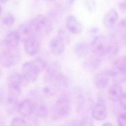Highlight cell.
<instances>
[{
  "mask_svg": "<svg viewBox=\"0 0 126 126\" xmlns=\"http://www.w3.org/2000/svg\"><path fill=\"white\" fill-rule=\"evenodd\" d=\"M44 80L47 83L63 87L67 85V80L62 73L61 65L57 62H54L47 65Z\"/></svg>",
  "mask_w": 126,
  "mask_h": 126,
  "instance_id": "1",
  "label": "cell"
},
{
  "mask_svg": "<svg viewBox=\"0 0 126 126\" xmlns=\"http://www.w3.org/2000/svg\"><path fill=\"white\" fill-rule=\"evenodd\" d=\"M32 20L35 27L37 35H47L52 31V22L48 16L39 14Z\"/></svg>",
  "mask_w": 126,
  "mask_h": 126,
  "instance_id": "2",
  "label": "cell"
},
{
  "mask_svg": "<svg viewBox=\"0 0 126 126\" xmlns=\"http://www.w3.org/2000/svg\"><path fill=\"white\" fill-rule=\"evenodd\" d=\"M68 37L65 31L61 30L56 36L50 41L49 48L51 52L56 56H60L63 53L65 49V42L68 40Z\"/></svg>",
  "mask_w": 126,
  "mask_h": 126,
  "instance_id": "3",
  "label": "cell"
},
{
  "mask_svg": "<svg viewBox=\"0 0 126 126\" xmlns=\"http://www.w3.org/2000/svg\"><path fill=\"white\" fill-rule=\"evenodd\" d=\"M108 39L103 35H97L91 43V49L93 55L99 57L108 54Z\"/></svg>",
  "mask_w": 126,
  "mask_h": 126,
  "instance_id": "4",
  "label": "cell"
},
{
  "mask_svg": "<svg viewBox=\"0 0 126 126\" xmlns=\"http://www.w3.org/2000/svg\"><path fill=\"white\" fill-rule=\"evenodd\" d=\"M70 110V102L67 96H62L57 100L54 107V114L56 118L62 119L68 117Z\"/></svg>",
  "mask_w": 126,
  "mask_h": 126,
  "instance_id": "5",
  "label": "cell"
},
{
  "mask_svg": "<svg viewBox=\"0 0 126 126\" xmlns=\"http://www.w3.org/2000/svg\"><path fill=\"white\" fill-rule=\"evenodd\" d=\"M20 53L16 49H5L0 52V64L10 67L16 64L20 59Z\"/></svg>",
  "mask_w": 126,
  "mask_h": 126,
  "instance_id": "6",
  "label": "cell"
},
{
  "mask_svg": "<svg viewBox=\"0 0 126 126\" xmlns=\"http://www.w3.org/2000/svg\"><path fill=\"white\" fill-rule=\"evenodd\" d=\"M39 72L31 61L25 62L22 67V75L25 83H32L36 80Z\"/></svg>",
  "mask_w": 126,
  "mask_h": 126,
  "instance_id": "7",
  "label": "cell"
},
{
  "mask_svg": "<svg viewBox=\"0 0 126 126\" xmlns=\"http://www.w3.org/2000/svg\"><path fill=\"white\" fill-rule=\"evenodd\" d=\"M92 115L94 119L97 121H103L107 116V109L104 100L100 98L93 105Z\"/></svg>",
  "mask_w": 126,
  "mask_h": 126,
  "instance_id": "8",
  "label": "cell"
},
{
  "mask_svg": "<svg viewBox=\"0 0 126 126\" xmlns=\"http://www.w3.org/2000/svg\"><path fill=\"white\" fill-rule=\"evenodd\" d=\"M17 32L21 40L23 42L32 36L37 35L35 28L32 19L21 24L19 26Z\"/></svg>",
  "mask_w": 126,
  "mask_h": 126,
  "instance_id": "9",
  "label": "cell"
},
{
  "mask_svg": "<svg viewBox=\"0 0 126 126\" xmlns=\"http://www.w3.org/2000/svg\"><path fill=\"white\" fill-rule=\"evenodd\" d=\"M24 43L25 51L28 55L34 56L38 53L40 44L35 36H32L25 40Z\"/></svg>",
  "mask_w": 126,
  "mask_h": 126,
  "instance_id": "10",
  "label": "cell"
},
{
  "mask_svg": "<svg viewBox=\"0 0 126 126\" xmlns=\"http://www.w3.org/2000/svg\"><path fill=\"white\" fill-rule=\"evenodd\" d=\"M34 106V102L29 99H26L17 104L16 109L21 115L28 117L33 114Z\"/></svg>",
  "mask_w": 126,
  "mask_h": 126,
  "instance_id": "11",
  "label": "cell"
},
{
  "mask_svg": "<svg viewBox=\"0 0 126 126\" xmlns=\"http://www.w3.org/2000/svg\"><path fill=\"white\" fill-rule=\"evenodd\" d=\"M20 41V37L17 31H12L6 34L3 40V45L7 48L16 49L19 46Z\"/></svg>",
  "mask_w": 126,
  "mask_h": 126,
  "instance_id": "12",
  "label": "cell"
},
{
  "mask_svg": "<svg viewBox=\"0 0 126 126\" xmlns=\"http://www.w3.org/2000/svg\"><path fill=\"white\" fill-rule=\"evenodd\" d=\"M66 27L69 32L74 34H79L82 31V24L73 15H70L67 18Z\"/></svg>",
  "mask_w": 126,
  "mask_h": 126,
  "instance_id": "13",
  "label": "cell"
},
{
  "mask_svg": "<svg viewBox=\"0 0 126 126\" xmlns=\"http://www.w3.org/2000/svg\"><path fill=\"white\" fill-rule=\"evenodd\" d=\"M109 78L107 71L96 74L94 78V83L96 88L99 90L105 89L109 84Z\"/></svg>",
  "mask_w": 126,
  "mask_h": 126,
  "instance_id": "14",
  "label": "cell"
},
{
  "mask_svg": "<svg viewBox=\"0 0 126 126\" xmlns=\"http://www.w3.org/2000/svg\"><path fill=\"white\" fill-rule=\"evenodd\" d=\"M119 19V14L114 8L109 10L105 14L103 22L104 26L107 29H111L114 27Z\"/></svg>",
  "mask_w": 126,
  "mask_h": 126,
  "instance_id": "15",
  "label": "cell"
},
{
  "mask_svg": "<svg viewBox=\"0 0 126 126\" xmlns=\"http://www.w3.org/2000/svg\"><path fill=\"white\" fill-rule=\"evenodd\" d=\"M123 90L120 84L114 83L109 88L108 97L112 102H116L119 100L123 94Z\"/></svg>",
  "mask_w": 126,
  "mask_h": 126,
  "instance_id": "16",
  "label": "cell"
},
{
  "mask_svg": "<svg viewBox=\"0 0 126 126\" xmlns=\"http://www.w3.org/2000/svg\"><path fill=\"white\" fill-rule=\"evenodd\" d=\"M74 49V52L77 56L84 57L88 54L90 46L87 42L81 40L75 44Z\"/></svg>",
  "mask_w": 126,
  "mask_h": 126,
  "instance_id": "17",
  "label": "cell"
},
{
  "mask_svg": "<svg viewBox=\"0 0 126 126\" xmlns=\"http://www.w3.org/2000/svg\"><path fill=\"white\" fill-rule=\"evenodd\" d=\"M33 114L40 118H46L48 114V109L47 105L40 101L34 102Z\"/></svg>",
  "mask_w": 126,
  "mask_h": 126,
  "instance_id": "18",
  "label": "cell"
},
{
  "mask_svg": "<svg viewBox=\"0 0 126 126\" xmlns=\"http://www.w3.org/2000/svg\"><path fill=\"white\" fill-rule=\"evenodd\" d=\"M99 57L94 55L93 56L88 58L84 63V66L85 68L90 71H93L99 67L101 60Z\"/></svg>",
  "mask_w": 126,
  "mask_h": 126,
  "instance_id": "19",
  "label": "cell"
},
{
  "mask_svg": "<svg viewBox=\"0 0 126 126\" xmlns=\"http://www.w3.org/2000/svg\"><path fill=\"white\" fill-rule=\"evenodd\" d=\"M25 83L21 73L15 72L11 73L8 78V85L22 87Z\"/></svg>",
  "mask_w": 126,
  "mask_h": 126,
  "instance_id": "20",
  "label": "cell"
},
{
  "mask_svg": "<svg viewBox=\"0 0 126 126\" xmlns=\"http://www.w3.org/2000/svg\"><path fill=\"white\" fill-rule=\"evenodd\" d=\"M109 77H111L115 83L120 84L124 82L126 79V75L120 72L114 67L107 71Z\"/></svg>",
  "mask_w": 126,
  "mask_h": 126,
  "instance_id": "21",
  "label": "cell"
},
{
  "mask_svg": "<svg viewBox=\"0 0 126 126\" xmlns=\"http://www.w3.org/2000/svg\"><path fill=\"white\" fill-rule=\"evenodd\" d=\"M116 31L121 41L123 43L126 44V18L122 19L118 23Z\"/></svg>",
  "mask_w": 126,
  "mask_h": 126,
  "instance_id": "22",
  "label": "cell"
},
{
  "mask_svg": "<svg viewBox=\"0 0 126 126\" xmlns=\"http://www.w3.org/2000/svg\"><path fill=\"white\" fill-rule=\"evenodd\" d=\"M109 48L108 54L115 56L118 54L119 50V46L118 40L114 35L111 36L108 39Z\"/></svg>",
  "mask_w": 126,
  "mask_h": 126,
  "instance_id": "23",
  "label": "cell"
},
{
  "mask_svg": "<svg viewBox=\"0 0 126 126\" xmlns=\"http://www.w3.org/2000/svg\"><path fill=\"white\" fill-rule=\"evenodd\" d=\"M113 67L120 72L126 75V56L116 60Z\"/></svg>",
  "mask_w": 126,
  "mask_h": 126,
  "instance_id": "24",
  "label": "cell"
},
{
  "mask_svg": "<svg viewBox=\"0 0 126 126\" xmlns=\"http://www.w3.org/2000/svg\"><path fill=\"white\" fill-rule=\"evenodd\" d=\"M15 19L14 15L10 12H6L1 19L2 24L7 27L12 26L15 23Z\"/></svg>",
  "mask_w": 126,
  "mask_h": 126,
  "instance_id": "25",
  "label": "cell"
},
{
  "mask_svg": "<svg viewBox=\"0 0 126 126\" xmlns=\"http://www.w3.org/2000/svg\"><path fill=\"white\" fill-rule=\"evenodd\" d=\"M61 10V8L59 6L56 5L52 8L50 10L48 17L52 22L53 21H57L60 18L62 13Z\"/></svg>",
  "mask_w": 126,
  "mask_h": 126,
  "instance_id": "26",
  "label": "cell"
},
{
  "mask_svg": "<svg viewBox=\"0 0 126 126\" xmlns=\"http://www.w3.org/2000/svg\"><path fill=\"white\" fill-rule=\"evenodd\" d=\"M33 65L40 73L47 66L46 62L41 58H37L31 61Z\"/></svg>",
  "mask_w": 126,
  "mask_h": 126,
  "instance_id": "27",
  "label": "cell"
},
{
  "mask_svg": "<svg viewBox=\"0 0 126 126\" xmlns=\"http://www.w3.org/2000/svg\"><path fill=\"white\" fill-rule=\"evenodd\" d=\"M85 6L87 10L90 13L94 12L96 8L95 0H83Z\"/></svg>",
  "mask_w": 126,
  "mask_h": 126,
  "instance_id": "28",
  "label": "cell"
},
{
  "mask_svg": "<svg viewBox=\"0 0 126 126\" xmlns=\"http://www.w3.org/2000/svg\"><path fill=\"white\" fill-rule=\"evenodd\" d=\"M10 125L12 126H25L27 125V122L24 118L16 117L11 120Z\"/></svg>",
  "mask_w": 126,
  "mask_h": 126,
  "instance_id": "29",
  "label": "cell"
},
{
  "mask_svg": "<svg viewBox=\"0 0 126 126\" xmlns=\"http://www.w3.org/2000/svg\"><path fill=\"white\" fill-rule=\"evenodd\" d=\"M93 119L90 117H85L80 120H78V126H93Z\"/></svg>",
  "mask_w": 126,
  "mask_h": 126,
  "instance_id": "30",
  "label": "cell"
},
{
  "mask_svg": "<svg viewBox=\"0 0 126 126\" xmlns=\"http://www.w3.org/2000/svg\"><path fill=\"white\" fill-rule=\"evenodd\" d=\"M117 123L120 126H126V111L120 114L117 118Z\"/></svg>",
  "mask_w": 126,
  "mask_h": 126,
  "instance_id": "31",
  "label": "cell"
},
{
  "mask_svg": "<svg viewBox=\"0 0 126 126\" xmlns=\"http://www.w3.org/2000/svg\"><path fill=\"white\" fill-rule=\"evenodd\" d=\"M42 92L45 95L51 96L55 93V89L53 86H47L42 88Z\"/></svg>",
  "mask_w": 126,
  "mask_h": 126,
  "instance_id": "32",
  "label": "cell"
},
{
  "mask_svg": "<svg viewBox=\"0 0 126 126\" xmlns=\"http://www.w3.org/2000/svg\"><path fill=\"white\" fill-rule=\"evenodd\" d=\"M118 101L121 108L126 110V93H123Z\"/></svg>",
  "mask_w": 126,
  "mask_h": 126,
  "instance_id": "33",
  "label": "cell"
},
{
  "mask_svg": "<svg viewBox=\"0 0 126 126\" xmlns=\"http://www.w3.org/2000/svg\"><path fill=\"white\" fill-rule=\"evenodd\" d=\"M119 8L122 13H126V0H121L120 1Z\"/></svg>",
  "mask_w": 126,
  "mask_h": 126,
  "instance_id": "34",
  "label": "cell"
},
{
  "mask_svg": "<svg viewBox=\"0 0 126 126\" xmlns=\"http://www.w3.org/2000/svg\"><path fill=\"white\" fill-rule=\"evenodd\" d=\"M76 0H67V2L68 5L71 6L75 2Z\"/></svg>",
  "mask_w": 126,
  "mask_h": 126,
  "instance_id": "35",
  "label": "cell"
},
{
  "mask_svg": "<svg viewBox=\"0 0 126 126\" xmlns=\"http://www.w3.org/2000/svg\"><path fill=\"white\" fill-rule=\"evenodd\" d=\"M9 0H0V4H6L8 2Z\"/></svg>",
  "mask_w": 126,
  "mask_h": 126,
  "instance_id": "36",
  "label": "cell"
},
{
  "mask_svg": "<svg viewBox=\"0 0 126 126\" xmlns=\"http://www.w3.org/2000/svg\"><path fill=\"white\" fill-rule=\"evenodd\" d=\"M102 125L103 126H112V124H111L110 122H106V123H104Z\"/></svg>",
  "mask_w": 126,
  "mask_h": 126,
  "instance_id": "37",
  "label": "cell"
},
{
  "mask_svg": "<svg viewBox=\"0 0 126 126\" xmlns=\"http://www.w3.org/2000/svg\"><path fill=\"white\" fill-rule=\"evenodd\" d=\"M2 96H3L1 92H0V101L2 99V98H3Z\"/></svg>",
  "mask_w": 126,
  "mask_h": 126,
  "instance_id": "38",
  "label": "cell"
},
{
  "mask_svg": "<svg viewBox=\"0 0 126 126\" xmlns=\"http://www.w3.org/2000/svg\"><path fill=\"white\" fill-rule=\"evenodd\" d=\"M2 11V7H1V5H0V15L1 14Z\"/></svg>",
  "mask_w": 126,
  "mask_h": 126,
  "instance_id": "39",
  "label": "cell"
},
{
  "mask_svg": "<svg viewBox=\"0 0 126 126\" xmlns=\"http://www.w3.org/2000/svg\"><path fill=\"white\" fill-rule=\"evenodd\" d=\"M49 0V1H53V0Z\"/></svg>",
  "mask_w": 126,
  "mask_h": 126,
  "instance_id": "40",
  "label": "cell"
}]
</instances>
